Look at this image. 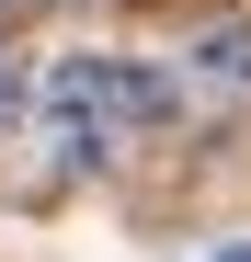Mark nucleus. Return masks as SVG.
<instances>
[{"label":"nucleus","instance_id":"obj_1","mask_svg":"<svg viewBox=\"0 0 251 262\" xmlns=\"http://www.w3.org/2000/svg\"><path fill=\"white\" fill-rule=\"evenodd\" d=\"M172 69H183V92H205V103H251V12H205Z\"/></svg>","mask_w":251,"mask_h":262},{"label":"nucleus","instance_id":"obj_2","mask_svg":"<svg viewBox=\"0 0 251 262\" xmlns=\"http://www.w3.org/2000/svg\"><path fill=\"white\" fill-rule=\"evenodd\" d=\"M34 92H46V69L23 57V34H0V148L34 125Z\"/></svg>","mask_w":251,"mask_h":262},{"label":"nucleus","instance_id":"obj_3","mask_svg":"<svg viewBox=\"0 0 251 262\" xmlns=\"http://www.w3.org/2000/svg\"><path fill=\"white\" fill-rule=\"evenodd\" d=\"M57 0H0V34H23V23H46Z\"/></svg>","mask_w":251,"mask_h":262},{"label":"nucleus","instance_id":"obj_4","mask_svg":"<svg viewBox=\"0 0 251 262\" xmlns=\"http://www.w3.org/2000/svg\"><path fill=\"white\" fill-rule=\"evenodd\" d=\"M205 262H251V239H240V251H205Z\"/></svg>","mask_w":251,"mask_h":262}]
</instances>
